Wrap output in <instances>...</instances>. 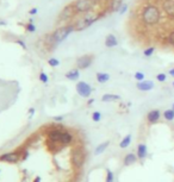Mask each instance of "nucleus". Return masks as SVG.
<instances>
[{
    "instance_id": "f257e3e1",
    "label": "nucleus",
    "mask_w": 174,
    "mask_h": 182,
    "mask_svg": "<svg viewBox=\"0 0 174 182\" xmlns=\"http://www.w3.org/2000/svg\"><path fill=\"white\" fill-rule=\"evenodd\" d=\"M141 21L144 26L153 27L156 26L161 19V10L159 6H156L154 4H147L144 5L142 11L140 13Z\"/></svg>"
},
{
    "instance_id": "f03ea898",
    "label": "nucleus",
    "mask_w": 174,
    "mask_h": 182,
    "mask_svg": "<svg viewBox=\"0 0 174 182\" xmlns=\"http://www.w3.org/2000/svg\"><path fill=\"white\" fill-rule=\"evenodd\" d=\"M100 17L101 16H100L99 12H93V11H89V12L85 13V16H84L81 19H79L76 23H75L74 27H75V30H76V31H82V30H85V29L91 26L94 21H95V20H98Z\"/></svg>"
},
{
    "instance_id": "7ed1b4c3",
    "label": "nucleus",
    "mask_w": 174,
    "mask_h": 182,
    "mask_svg": "<svg viewBox=\"0 0 174 182\" xmlns=\"http://www.w3.org/2000/svg\"><path fill=\"white\" fill-rule=\"evenodd\" d=\"M73 30H75L74 25H68V26H63L56 30L51 36H50V44L51 47H55L57 44H60L62 40H65L69 35L73 32Z\"/></svg>"
},
{
    "instance_id": "20e7f679",
    "label": "nucleus",
    "mask_w": 174,
    "mask_h": 182,
    "mask_svg": "<svg viewBox=\"0 0 174 182\" xmlns=\"http://www.w3.org/2000/svg\"><path fill=\"white\" fill-rule=\"evenodd\" d=\"M95 4H97V1H94V0H76L73 4V6L75 12H78V13H87V12L93 10Z\"/></svg>"
},
{
    "instance_id": "39448f33",
    "label": "nucleus",
    "mask_w": 174,
    "mask_h": 182,
    "mask_svg": "<svg viewBox=\"0 0 174 182\" xmlns=\"http://www.w3.org/2000/svg\"><path fill=\"white\" fill-rule=\"evenodd\" d=\"M76 92L79 93L80 96L82 98H88L89 95L92 94V87L86 83V82H84V81H80V82H78V85H76Z\"/></svg>"
},
{
    "instance_id": "423d86ee",
    "label": "nucleus",
    "mask_w": 174,
    "mask_h": 182,
    "mask_svg": "<svg viewBox=\"0 0 174 182\" xmlns=\"http://www.w3.org/2000/svg\"><path fill=\"white\" fill-rule=\"evenodd\" d=\"M162 11L169 19L174 20V0H162Z\"/></svg>"
},
{
    "instance_id": "0eeeda50",
    "label": "nucleus",
    "mask_w": 174,
    "mask_h": 182,
    "mask_svg": "<svg viewBox=\"0 0 174 182\" xmlns=\"http://www.w3.org/2000/svg\"><path fill=\"white\" fill-rule=\"evenodd\" d=\"M92 62H93V56L92 55H84V56L78 58L76 66H78L79 69H86L92 64Z\"/></svg>"
},
{
    "instance_id": "6e6552de",
    "label": "nucleus",
    "mask_w": 174,
    "mask_h": 182,
    "mask_svg": "<svg viewBox=\"0 0 174 182\" xmlns=\"http://www.w3.org/2000/svg\"><path fill=\"white\" fill-rule=\"evenodd\" d=\"M136 87H137V89L141 91V92H149V91H152V89L154 88V82L152 80L140 81V82H137Z\"/></svg>"
},
{
    "instance_id": "1a4fd4ad",
    "label": "nucleus",
    "mask_w": 174,
    "mask_h": 182,
    "mask_svg": "<svg viewBox=\"0 0 174 182\" xmlns=\"http://www.w3.org/2000/svg\"><path fill=\"white\" fill-rule=\"evenodd\" d=\"M20 160V156L18 152H8L0 156V161L1 162H10V163H16Z\"/></svg>"
},
{
    "instance_id": "9d476101",
    "label": "nucleus",
    "mask_w": 174,
    "mask_h": 182,
    "mask_svg": "<svg viewBox=\"0 0 174 182\" xmlns=\"http://www.w3.org/2000/svg\"><path fill=\"white\" fill-rule=\"evenodd\" d=\"M74 11H75V10H74L73 4H72V5H69V6H67V7H65V10H63L60 14V19H65V20L70 19V18L73 17Z\"/></svg>"
},
{
    "instance_id": "9b49d317",
    "label": "nucleus",
    "mask_w": 174,
    "mask_h": 182,
    "mask_svg": "<svg viewBox=\"0 0 174 182\" xmlns=\"http://www.w3.org/2000/svg\"><path fill=\"white\" fill-rule=\"evenodd\" d=\"M160 117H161V112L159 110H152L147 114V120L150 124H155L156 121L160 119Z\"/></svg>"
},
{
    "instance_id": "f8f14e48",
    "label": "nucleus",
    "mask_w": 174,
    "mask_h": 182,
    "mask_svg": "<svg viewBox=\"0 0 174 182\" xmlns=\"http://www.w3.org/2000/svg\"><path fill=\"white\" fill-rule=\"evenodd\" d=\"M118 44V40H117V37L114 36V34H109L105 38V45L107 48H114L117 47Z\"/></svg>"
},
{
    "instance_id": "ddd939ff",
    "label": "nucleus",
    "mask_w": 174,
    "mask_h": 182,
    "mask_svg": "<svg viewBox=\"0 0 174 182\" xmlns=\"http://www.w3.org/2000/svg\"><path fill=\"white\" fill-rule=\"evenodd\" d=\"M147 154H148V148L146 144H140L138 147H137V157L140 158V160H144L146 157H147Z\"/></svg>"
},
{
    "instance_id": "4468645a",
    "label": "nucleus",
    "mask_w": 174,
    "mask_h": 182,
    "mask_svg": "<svg viewBox=\"0 0 174 182\" xmlns=\"http://www.w3.org/2000/svg\"><path fill=\"white\" fill-rule=\"evenodd\" d=\"M73 142V136L70 135L69 132H67L66 130L62 132V137H61V143L63 144V145H68V144H70Z\"/></svg>"
},
{
    "instance_id": "2eb2a0df",
    "label": "nucleus",
    "mask_w": 174,
    "mask_h": 182,
    "mask_svg": "<svg viewBox=\"0 0 174 182\" xmlns=\"http://www.w3.org/2000/svg\"><path fill=\"white\" fill-rule=\"evenodd\" d=\"M72 161H73V163L76 167H81L82 163H84V161H85V158H84L82 154H80V152H75L73 155V157H72Z\"/></svg>"
},
{
    "instance_id": "dca6fc26",
    "label": "nucleus",
    "mask_w": 174,
    "mask_h": 182,
    "mask_svg": "<svg viewBox=\"0 0 174 182\" xmlns=\"http://www.w3.org/2000/svg\"><path fill=\"white\" fill-rule=\"evenodd\" d=\"M63 148L62 143H53V142H48V149L51 152H59V150Z\"/></svg>"
},
{
    "instance_id": "f3484780",
    "label": "nucleus",
    "mask_w": 174,
    "mask_h": 182,
    "mask_svg": "<svg viewBox=\"0 0 174 182\" xmlns=\"http://www.w3.org/2000/svg\"><path fill=\"white\" fill-rule=\"evenodd\" d=\"M137 156L134 155V154H128L125 157H124V166H131V164H134L135 162L137 161Z\"/></svg>"
},
{
    "instance_id": "a211bd4d",
    "label": "nucleus",
    "mask_w": 174,
    "mask_h": 182,
    "mask_svg": "<svg viewBox=\"0 0 174 182\" xmlns=\"http://www.w3.org/2000/svg\"><path fill=\"white\" fill-rule=\"evenodd\" d=\"M110 145V142L106 141V142H104V143H101V144H99L97 148H95V151H94V155H100V154H103L105 150L107 149V147Z\"/></svg>"
},
{
    "instance_id": "6ab92c4d",
    "label": "nucleus",
    "mask_w": 174,
    "mask_h": 182,
    "mask_svg": "<svg viewBox=\"0 0 174 182\" xmlns=\"http://www.w3.org/2000/svg\"><path fill=\"white\" fill-rule=\"evenodd\" d=\"M121 99V96L117 94H104L101 96V101L104 102H111V101H117Z\"/></svg>"
},
{
    "instance_id": "aec40b11",
    "label": "nucleus",
    "mask_w": 174,
    "mask_h": 182,
    "mask_svg": "<svg viewBox=\"0 0 174 182\" xmlns=\"http://www.w3.org/2000/svg\"><path fill=\"white\" fill-rule=\"evenodd\" d=\"M79 76H80V73H79V70L78 69H73V70H70V72H68L67 74H66V77H67L68 80H78L79 79Z\"/></svg>"
},
{
    "instance_id": "412c9836",
    "label": "nucleus",
    "mask_w": 174,
    "mask_h": 182,
    "mask_svg": "<svg viewBox=\"0 0 174 182\" xmlns=\"http://www.w3.org/2000/svg\"><path fill=\"white\" fill-rule=\"evenodd\" d=\"M110 80V75L107 73H97V81L99 83H105Z\"/></svg>"
},
{
    "instance_id": "4be33fe9",
    "label": "nucleus",
    "mask_w": 174,
    "mask_h": 182,
    "mask_svg": "<svg viewBox=\"0 0 174 182\" xmlns=\"http://www.w3.org/2000/svg\"><path fill=\"white\" fill-rule=\"evenodd\" d=\"M130 143H131V135H127L123 139H122L121 143H119V148L121 149L128 148V147L130 145Z\"/></svg>"
},
{
    "instance_id": "5701e85b",
    "label": "nucleus",
    "mask_w": 174,
    "mask_h": 182,
    "mask_svg": "<svg viewBox=\"0 0 174 182\" xmlns=\"http://www.w3.org/2000/svg\"><path fill=\"white\" fill-rule=\"evenodd\" d=\"M122 5H123V2H122V0H114V2H111V11H114V12H119V10H121Z\"/></svg>"
},
{
    "instance_id": "b1692460",
    "label": "nucleus",
    "mask_w": 174,
    "mask_h": 182,
    "mask_svg": "<svg viewBox=\"0 0 174 182\" xmlns=\"http://www.w3.org/2000/svg\"><path fill=\"white\" fill-rule=\"evenodd\" d=\"M163 118L168 121H172L174 120V111L171 108V110H166L165 112H163Z\"/></svg>"
},
{
    "instance_id": "393cba45",
    "label": "nucleus",
    "mask_w": 174,
    "mask_h": 182,
    "mask_svg": "<svg viewBox=\"0 0 174 182\" xmlns=\"http://www.w3.org/2000/svg\"><path fill=\"white\" fill-rule=\"evenodd\" d=\"M154 53H155V48L154 47H149V48H147V49H144V50H143V55H144L146 57H150V56L154 54Z\"/></svg>"
},
{
    "instance_id": "a878e982",
    "label": "nucleus",
    "mask_w": 174,
    "mask_h": 182,
    "mask_svg": "<svg viewBox=\"0 0 174 182\" xmlns=\"http://www.w3.org/2000/svg\"><path fill=\"white\" fill-rule=\"evenodd\" d=\"M167 42L171 47L174 48V30L169 31V34H168V36H167Z\"/></svg>"
},
{
    "instance_id": "bb28decb",
    "label": "nucleus",
    "mask_w": 174,
    "mask_h": 182,
    "mask_svg": "<svg viewBox=\"0 0 174 182\" xmlns=\"http://www.w3.org/2000/svg\"><path fill=\"white\" fill-rule=\"evenodd\" d=\"M134 76H135V79L138 81V82H140V81H143L144 79H146V75L143 74L142 72H136Z\"/></svg>"
},
{
    "instance_id": "cd10ccee",
    "label": "nucleus",
    "mask_w": 174,
    "mask_h": 182,
    "mask_svg": "<svg viewBox=\"0 0 174 182\" xmlns=\"http://www.w3.org/2000/svg\"><path fill=\"white\" fill-rule=\"evenodd\" d=\"M156 80L159 81V82H165V81L167 80V75L165 74V73H159V74L156 75Z\"/></svg>"
},
{
    "instance_id": "c85d7f7f",
    "label": "nucleus",
    "mask_w": 174,
    "mask_h": 182,
    "mask_svg": "<svg viewBox=\"0 0 174 182\" xmlns=\"http://www.w3.org/2000/svg\"><path fill=\"white\" fill-rule=\"evenodd\" d=\"M92 119H93V121H95V123L100 121L101 113H100V112H93V114H92Z\"/></svg>"
},
{
    "instance_id": "c756f323",
    "label": "nucleus",
    "mask_w": 174,
    "mask_h": 182,
    "mask_svg": "<svg viewBox=\"0 0 174 182\" xmlns=\"http://www.w3.org/2000/svg\"><path fill=\"white\" fill-rule=\"evenodd\" d=\"M114 173L111 170H107V176H106V182H114Z\"/></svg>"
},
{
    "instance_id": "7c9ffc66",
    "label": "nucleus",
    "mask_w": 174,
    "mask_h": 182,
    "mask_svg": "<svg viewBox=\"0 0 174 182\" xmlns=\"http://www.w3.org/2000/svg\"><path fill=\"white\" fill-rule=\"evenodd\" d=\"M49 64H50L51 67H56V66L60 64V62L56 60V58H50V60H49Z\"/></svg>"
},
{
    "instance_id": "2f4dec72",
    "label": "nucleus",
    "mask_w": 174,
    "mask_h": 182,
    "mask_svg": "<svg viewBox=\"0 0 174 182\" xmlns=\"http://www.w3.org/2000/svg\"><path fill=\"white\" fill-rule=\"evenodd\" d=\"M127 10H128V5L127 4H123L121 7V10H119V13L121 14H124L125 12H127Z\"/></svg>"
},
{
    "instance_id": "473e14b6",
    "label": "nucleus",
    "mask_w": 174,
    "mask_h": 182,
    "mask_svg": "<svg viewBox=\"0 0 174 182\" xmlns=\"http://www.w3.org/2000/svg\"><path fill=\"white\" fill-rule=\"evenodd\" d=\"M40 79H41V81H42V82H48V76L44 74V73H41Z\"/></svg>"
},
{
    "instance_id": "72a5a7b5",
    "label": "nucleus",
    "mask_w": 174,
    "mask_h": 182,
    "mask_svg": "<svg viewBox=\"0 0 174 182\" xmlns=\"http://www.w3.org/2000/svg\"><path fill=\"white\" fill-rule=\"evenodd\" d=\"M168 74L171 75V76H173V77H174V68H172V69H169V72H168Z\"/></svg>"
},
{
    "instance_id": "f704fd0d",
    "label": "nucleus",
    "mask_w": 174,
    "mask_h": 182,
    "mask_svg": "<svg viewBox=\"0 0 174 182\" xmlns=\"http://www.w3.org/2000/svg\"><path fill=\"white\" fill-rule=\"evenodd\" d=\"M27 29H29V30H30V31H34V30H35V27L32 26V25H31V24H30V25H27Z\"/></svg>"
},
{
    "instance_id": "c9c22d12",
    "label": "nucleus",
    "mask_w": 174,
    "mask_h": 182,
    "mask_svg": "<svg viewBox=\"0 0 174 182\" xmlns=\"http://www.w3.org/2000/svg\"><path fill=\"white\" fill-rule=\"evenodd\" d=\"M54 119H55L56 121H61V120H62V117H55Z\"/></svg>"
},
{
    "instance_id": "e433bc0d",
    "label": "nucleus",
    "mask_w": 174,
    "mask_h": 182,
    "mask_svg": "<svg viewBox=\"0 0 174 182\" xmlns=\"http://www.w3.org/2000/svg\"><path fill=\"white\" fill-rule=\"evenodd\" d=\"M36 12H37V10H31V12H30V13H31V14H35Z\"/></svg>"
},
{
    "instance_id": "4c0bfd02",
    "label": "nucleus",
    "mask_w": 174,
    "mask_h": 182,
    "mask_svg": "<svg viewBox=\"0 0 174 182\" xmlns=\"http://www.w3.org/2000/svg\"><path fill=\"white\" fill-rule=\"evenodd\" d=\"M41 181V179H40V177H37V179H36V181H35V182H40Z\"/></svg>"
},
{
    "instance_id": "58836bf2",
    "label": "nucleus",
    "mask_w": 174,
    "mask_h": 182,
    "mask_svg": "<svg viewBox=\"0 0 174 182\" xmlns=\"http://www.w3.org/2000/svg\"><path fill=\"white\" fill-rule=\"evenodd\" d=\"M94 1H103V0H94ZM104 1H109V0H104Z\"/></svg>"
},
{
    "instance_id": "ea45409f",
    "label": "nucleus",
    "mask_w": 174,
    "mask_h": 182,
    "mask_svg": "<svg viewBox=\"0 0 174 182\" xmlns=\"http://www.w3.org/2000/svg\"><path fill=\"white\" fill-rule=\"evenodd\" d=\"M172 110H173V111H174V104H173V105H172Z\"/></svg>"
},
{
    "instance_id": "a19ab883",
    "label": "nucleus",
    "mask_w": 174,
    "mask_h": 182,
    "mask_svg": "<svg viewBox=\"0 0 174 182\" xmlns=\"http://www.w3.org/2000/svg\"><path fill=\"white\" fill-rule=\"evenodd\" d=\"M173 88H174V81H173Z\"/></svg>"
}]
</instances>
